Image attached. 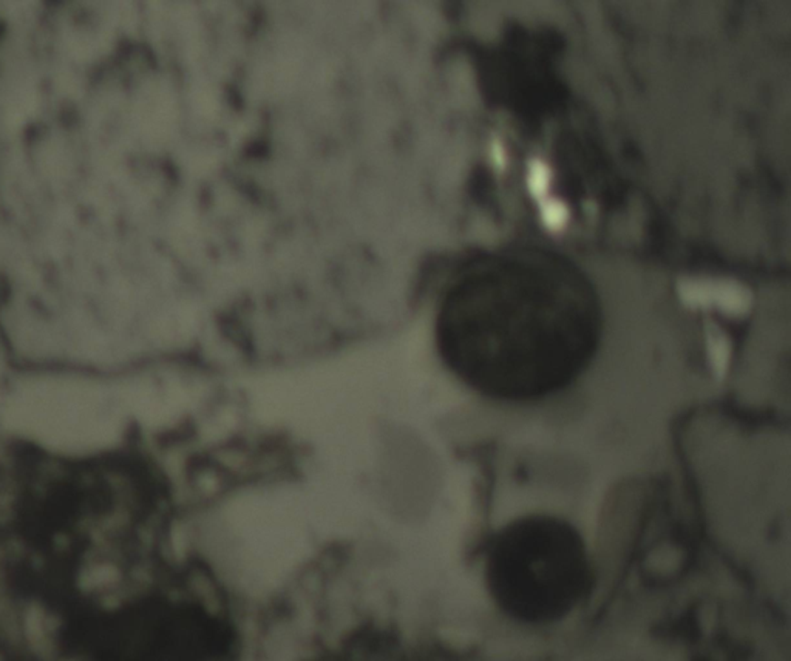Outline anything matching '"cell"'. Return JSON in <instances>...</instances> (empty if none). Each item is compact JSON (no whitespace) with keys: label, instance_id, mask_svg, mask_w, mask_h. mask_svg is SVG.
Wrapping results in <instances>:
<instances>
[{"label":"cell","instance_id":"6da1fadb","mask_svg":"<svg viewBox=\"0 0 791 661\" xmlns=\"http://www.w3.org/2000/svg\"><path fill=\"white\" fill-rule=\"evenodd\" d=\"M529 279L477 283L451 302L440 350L459 382L499 404H536L575 385L593 359L583 312Z\"/></svg>","mask_w":791,"mask_h":661},{"label":"cell","instance_id":"7a4b0ae2","mask_svg":"<svg viewBox=\"0 0 791 661\" xmlns=\"http://www.w3.org/2000/svg\"><path fill=\"white\" fill-rule=\"evenodd\" d=\"M484 584L495 608L534 627L566 619L593 592V557L575 524L527 513L501 525L484 553Z\"/></svg>","mask_w":791,"mask_h":661},{"label":"cell","instance_id":"3957f363","mask_svg":"<svg viewBox=\"0 0 791 661\" xmlns=\"http://www.w3.org/2000/svg\"><path fill=\"white\" fill-rule=\"evenodd\" d=\"M541 216L543 223L551 231H561L569 221V209L560 200H545L541 203Z\"/></svg>","mask_w":791,"mask_h":661},{"label":"cell","instance_id":"277c9868","mask_svg":"<svg viewBox=\"0 0 791 661\" xmlns=\"http://www.w3.org/2000/svg\"><path fill=\"white\" fill-rule=\"evenodd\" d=\"M527 184H529L530 194L534 195L535 198L543 200L551 186V170L545 163L535 159L530 163Z\"/></svg>","mask_w":791,"mask_h":661},{"label":"cell","instance_id":"5b68a950","mask_svg":"<svg viewBox=\"0 0 791 661\" xmlns=\"http://www.w3.org/2000/svg\"><path fill=\"white\" fill-rule=\"evenodd\" d=\"M493 159H495V163L498 166L499 168H504V164H506V157H504V150L501 146H499L498 142L493 146Z\"/></svg>","mask_w":791,"mask_h":661}]
</instances>
